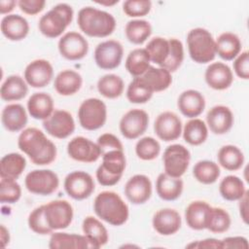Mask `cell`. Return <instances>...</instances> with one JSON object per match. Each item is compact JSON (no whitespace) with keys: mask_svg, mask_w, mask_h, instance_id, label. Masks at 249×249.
<instances>
[{"mask_svg":"<svg viewBox=\"0 0 249 249\" xmlns=\"http://www.w3.org/2000/svg\"><path fill=\"white\" fill-rule=\"evenodd\" d=\"M19 150L36 165L52 163L56 158V147L45 133L36 127L23 129L18 138Z\"/></svg>","mask_w":249,"mask_h":249,"instance_id":"cell-1","label":"cell"},{"mask_svg":"<svg viewBox=\"0 0 249 249\" xmlns=\"http://www.w3.org/2000/svg\"><path fill=\"white\" fill-rule=\"evenodd\" d=\"M77 23L83 33L96 38L111 35L117 25L115 18L110 13L90 6L84 7L79 11Z\"/></svg>","mask_w":249,"mask_h":249,"instance_id":"cell-2","label":"cell"},{"mask_svg":"<svg viewBox=\"0 0 249 249\" xmlns=\"http://www.w3.org/2000/svg\"><path fill=\"white\" fill-rule=\"evenodd\" d=\"M93 210L99 219L116 227L124 225L129 216L127 204L112 191L101 192L95 196Z\"/></svg>","mask_w":249,"mask_h":249,"instance_id":"cell-3","label":"cell"},{"mask_svg":"<svg viewBox=\"0 0 249 249\" xmlns=\"http://www.w3.org/2000/svg\"><path fill=\"white\" fill-rule=\"evenodd\" d=\"M73 16L74 11L70 5L58 3L40 18L38 22L39 31L47 38H57L72 22Z\"/></svg>","mask_w":249,"mask_h":249,"instance_id":"cell-4","label":"cell"},{"mask_svg":"<svg viewBox=\"0 0 249 249\" xmlns=\"http://www.w3.org/2000/svg\"><path fill=\"white\" fill-rule=\"evenodd\" d=\"M187 46L190 57L200 64L211 62L216 56L215 39L210 31L202 27H196L189 31Z\"/></svg>","mask_w":249,"mask_h":249,"instance_id":"cell-5","label":"cell"},{"mask_svg":"<svg viewBox=\"0 0 249 249\" xmlns=\"http://www.w3.org/2000/svg\"><path fill=\"white\" fill-rule=\"evenodd\" d=\"M78 119L81 126L87 130L102 127L107 120L106 104L95 97L85 99L78 109Z\"/></svg>","mask_w":249,"mask_h":249,"instance_id":"cell-6","label":"cell"},{"mask_svg":"<svg viewBox=\"0 0 249 249\" xmlns=\"http://www.w3.org/2000/svg\"><path fill=\"white\" fill-rule=\"evenodd\" d=\"M24 185L31 194L50 196L57 190L59 178L51 169H34L26 174Z\"/></svg>","mask_w":249,"mask_h":249,"instance_id":"cell-7","label":"cell"},{"mask_svg":"<svg viewBox=\"0 0 249 249\" xmlns=\"http://www.w3.org/2000/svg\"><path fill=\"white\" fill-rule=\"evenodd\" d=\"M191 160L190 151L181 144H172L165 148L162 156L164 173L181 178L187 171Z\"/></svg>","mask_w":249,"mask_h":249,"instance_id":"cell-8","label":"cell"},{"mask_svg":"<svg viewBox=\"0 0 249 249\" xmlns=\"http://www.w3.org/2000/svg\"><path fill=\"white\" fill-rule=\"evenodd\" d=\"M44 215L48 226L53 231L68 228L72 223L74 211L69 201L55 199L45 204Z\"/></svg>","mask_w":249,"mask_h":249,"instance_id":"cell-9","label":"cell"},{"mask_svg":"<svg viewBox=\"0 0 249 249\" xmlns=\"http://www.w3.org/2000/svg\"><path fill=\"white\" fill-rule=\"evenodd\" d=\"M63 187L70 197L76 200H83L91 196L95 184L90 174L86 171L76 170L65 177Z\"/></svg>","mask_w":249,"mask_h":249,"instance_id":"cell-10","label":"cell"},{"mask_svg":"<svg viewBox=\"0 0 249 249\" xmlns=\"http://www.w3.org/2000/svg\"><path fill=\"white\" fill-rule=\"evenodd\" d=\"M123 45L116 40H106L99 43L94 50V61L103 70L117 68L123 59Z\"/></svg>","mask_w":249,"mask_h":249,"instance_id":"cell-11","label":"cell"},{"mask_svg":"<svg viewBox=\"0 0 249 249\" xmlns=\"http://www.w3.org/2000/svg\"><path fill=\"white\" fill-rule=\"evenodd\" d=\"M149 115L142 109H131L120 120L119 128L122 135L126 139H137L147 130Z\"/></svg>","mask_w":249,"mask_h":249,"instance_id":"cell-12","label":"cell"},{"mask_svg":"<svg viewBox=\"0 0 249 249\" xmlns=\"http://www.w3.org/2000/svg\"><path fill=\"white\" fill-rule=\"evenodd\" d=\"M58 52L68 60H80L89 52L88 40L79 32L69 31L62 35L57 44Z\"/></svg>","mask_w":249,"mask_h":249,"instance_id":"cell-13","label":"cell"},{"mask_svg":"<svg viewBox=\"0 0 249 249\" xmlns=\"http://www.w3.org/2000/svg\"><path fill=\"white\" fill-rule=\"evenodd\" d=\"M42 124L48 134L58 139L69 137L75 130V121L66 110H54Z\"/></svg>","mask_w":249,"mask_h":249,"instance_id":"cell-14","label":"cell"},{"mask_svg":"<svg viewBox=\"0 0 249 249\" xmlns=\"http://www.w3.org/2000/svg\"><path fill=\"white\" fill-rule=\"evenodd\" d=\"M68 156L76 161L90 163L101 157L98 145L84 136H76L67 144Z\"/></svg>","mask_w":249,"mask_h":249,"instance_id":"cell-15","label":"cell"},{"mask_svg":"<svg viewBox=\"0 0 249 249\" xmlns=\"http://www.w3.org/2000/svg\"><path fill=\"white\" fill-rule=\"evenodd\" d=\"M182 121L177 114L171 111L160 113L154 124V130L157 136L165 142L178 139L182 134Z\"/></svg>","mask_w":249,"mask_h":249,"instance_id":"cell-16","label":"cell"},{"mask_svg":"<svg viewBox=\"0 0 249 249\" xmlns=\"http://www.w3.org/2000/svg\"><path fill=\"white\" fill-rule=\"evenodd\" d=\"M53 77V67L49 60L35 59L27 64L23 78L28 86L40 89L48 86Z\"/></svg>","mask_w":249,"mask_h":249,"instance_id":"cell-17","label":"cell"},{"mask_svg":"<svg viewBox=\"0 0 249 249\" xmlns=\"http://www.w3.org/2000/svg\"><path fill=\"white\" fill-rule=\"evenodd\" d=\"M152 182L144 174L133 175L124 186V195L133 204H143L148 201L152 196Z\"/></svg>","mask_w":249,"mask_h":249,"instance_id":"cell-18","label":"cell"},{"mask_svg":"<svg viewBox=\"0 0 249 249\" xmlns=\"http://www.w3.org/2000/svg\"><path fill=\"white\" fill-rule=\"evenodd\" d=\"M49 248L51 249H98L99 247L87 235L62 231L52 232Z\"/></svg>","mask_w":249,"mask_h":249,"instance_id":"cell-19","label":"cell"},{"mask_svg":"<svg viewBox=\"0 0 249 249\" xmlns=\"http://www.w3.org/2000/svg\"><path fill=\"white\" fill-rule=\"evenodd\" d=\"M233 114L225 105H216L206 114V125L214 134L222 135L229 132L233 125Z\"/></svg>","mask_w":249,"mask_h":249,"instance_id":"cell-20","label":"cell"},{"mask_svg":"<svg viewBox=\"0 0 249 249\" xmlns=\"http://www.w3.org/2000/svg\"><path fill=\"white\" fill-rule=\"evenodd\" d=\"M204 79L209 88L216 90H224L231 86L233 74L229 65L218 61L207 66Z\"/></svg>","mask_w":249,"mask_h":249,"instance_id":"cell-21","label":"cell"},{"mask_svg":"<svg viewBox=\"0 0 249 249\" xmlns=\"http://www.w3.org/2000/svg\"><path fill=\"white\" fill-rule=\"evenodd\" d=\"M154 230L160 235H172L176 233L182 225L181 216L178 211L172 208L158 210L152 220Z\"/></svg>","mask_w":249,"mask_h":249,"instance_id":"cell-22","label":"cell"},{"mask_svg":"<svg viewBox=\"0 0 249 249\" xmlns=\"http://www.w3.org/2000/svg\"><path fill=\"white\" fill-rule=\"evenodd\" d=\"M177 106L185 117L194 119L203 112L205 108V98L198 90L187 89L179 95Z\"/></svg>","mask_w":249,"mask_h":249,"instance_id":"cell-23","label":"cell"},{"mask_svg":"<svg viewBox=\"0 0 249 249\" xmlns=\"http://www.w3.org/2000/svg\"><path fill=\"white\" fill-rule=\"evenodd\" d=\"M2 34L10 41L23 40L29 32V23L25 18L11 14L5 16L0 23Z\"/></svg>","mask_w":249,"mask_h":249,"instance_id":"cell-24","label":"cell"},{"mask_svg":"<svg viewBox=\"0 0 249 249\" xmlns=\"http://www.w3.org/2000/svg\"><path fill=\"white\" fill-rule=\"evenodd\" d=\"M211 207L203 200L192 201L185 210V219L189 228L195 231L205 230Z\"/></svg>","mask_w":249,"mask_h":249,"instance_id":"cell-25","label":"cell"},{"mask_svg":"<svg viewBox=\"0 0 249 249\" xmlns=\"http://www.w3.org/2000/svg\"><path fill=\"white\" fill-rule=\"evenodd\" d=\"M28 121L27 113L24 107L18 103L6 105L1 113V122L3 126L11 131L18 132L24 128Z\"/></svg>","mask_w":249,"mask_h":249,"instance_id":"cell-26","label":"cell"},{"mask_svg":"<svg viewBox=\"0 0 249 249\" xmlns=\"http://www.w3.org/2000/svg\"><path fill=\"white\" fill-rule=\"evenodd\" d=\"M83 85V78L80 73L72 69L60 71L54 78L53 88L62 96L73 95L80 90Z\"/></svg>","mask_w":249,"mask_h":249,"instance_id":"cell-27","label":"cell"},{"mask_svg":"<svg viewBox=\"0 0 249 249\" xmlns=\"http://www.w3.org/2000/svg\"><path fill=\"white\" fill-rule=\"evenodd\" d=\"M184 183L181 178H175L162 172L159 174L156 181L158 196L166 201H173L179 198L183 193Z\"/></svg>","mask_w":249,"mask_h":249,"instance_id":"cell-28","label":"cell"},{"mask_svg":"<svg viewBox=\"0 0 249 249\" xmlns=\"http://www.w3.org/2000/svg\"><path fill=\"white\" fill-rule=\"evenodd\" d=\"M28 114L36 120H46L54 111L53 99L47 92H35L27 100Z\"/></svg>","mask_w":249,"mask_h":249,"instance_id":"cell-29","label":"cell"},{"mask_svg":"<svg viewBox=\"0 0 249 249\" xmlns=\"http://www.w3.org/2000/svg\"><path fill=\"white\" fill-rule=\"evenodd\" d=\"M216 54L224 60H233L241 52V41L232 32H224L215 40Z\"/></svg>","mask_w":249,"mask_h":249,"instance_id":"cell-30","label":"cell"},{"mask_svg":"<svg viewBox=\"0 0 249 249\" xmlns=\"http://www.w3.org/2000/svg\"><path fill=\"white\" fill-rule=\"evenodd\" d=\"M28 93V85L19 75H11L3 82L0 89V96L4 101H18Z\"/></svg>","mask_w":249,"mask_h":249,"instance_id":"cell-31","label":"cell"},{"mask_svg":"<svg viewBox=\"0 0 249 249\" xmlns=\"http://www.w3.org/2000/svg\"><path fill=\"white\" fill-rule=\"evenodd\" d=\"M26 167L25 158L18 153H10L0 160V177L17 180Z\"/></svg>","mask_w":249,"mask_h":249,"instance_id":"cell-32","label":"cell"},{"mask_svg":"<svg viewBox=\"0 0 249 249\" xmlns=\"http://www.w3.org/2000/svg\"><path fill=\"white\" fill-rule=\"evenodd\" d=\"M219 164L229 170L235 171L242 167L244 163L243 152L234 145H224L220 148L217 154Z\"/></svg>","mask_w":249,"mask_h":249,"instance_id":"cell-33","label":"cell"},{"mask_svg":"<svg viewBox=\"0 0 249 249\" xmlns=\"http://www.w3.org/2000/svg\"><path fill=\"white\" fill-rule=\"evenodd\" d=\"M184 140L193 146H198L205 142L208 137V127L206 124L197 118L187 122L182 129Z\"/></svg>","mask_w":249,"mask_h":249,"instance_id":"cell-34","label":"cell"},{"mask_svg":"<svg viewBox=\"0 0 249 249\" xmlns=\"http://www.w3.org/2000/svg\"><path fill=\"white\" fill-rule=\"evenodd\" d=\"M150 62L151 60L146 49L137 48L130 51L127 54L125 59V69L134 78L140 77L151 66Z\"/></svg>","mask_w":249,"mask_h":249,"instance_id":"cell-35","label":"cell"},{"mask_svg":"<svg viewBox=\"0 0 249 249\" xmlns=\"http://www.w3.org/2000/svg\"><path fill=\"white\" fill-rule=\"evenodd\" d=\"M141 77L150 86L154 92L165 90L172 83L171 73L162 67L150 66Z\"/></svg>","mask_w":249,"mask_h":249,"instance_id":"cell-36","label":"cell"},{"mask_svg":"<svg viewBox=\"0 0 249 249\" xmlns=\"http://www.w3.org/2000/svg\"><path fill=\"white\" fill-rule=\"evenodd\" d=\"M246 191L242 179L235 175H228L224 177L219 184V193L221 196L229 201L240 199Z\"/></svg>","mask_w":249,"mask_h":249,"instance_id":"cell-37","label":"cell"},{"mask_svg":"<svg viewBox=\"0 0 249 249\" xmlns=\"http://www.w3.org/2000/svg\"><path fill=\"white\" fill-rule=\"evenodd\" d=\"M82 230L91 241L99 248L108 242L109 235L105 226L95 217L87 216L82 223Z\"/></svg>","mask_w":249,"mask_h":249,"instance_id":"cell-38","label":"cell"},{"mask_svg":"<svg viewBox=\"0 0 249 249\" xmlns=\"http://www.w3.org/2000/svg\"><path fill=\"white\" fill-rule=\"evenodd\" d=\"M124 89V83L123 79L116 74H106L99 78L97 81L98 92L109 99L120 97Z\"/></svg>","mask_w":249,"mask_h":249,"instance_id":"cell-39","label":"cell"},{"mask_svg":"<svg viewBox=\"0 0 249 249\" xmlns=\"http://www.w3.org/2000/svg\"><path fill=\"white\" fill-rule=\"evenodd\" d=\"M124 34L130 43L141 45L151 36L152 26L145 19H132L125 24Z\"/></svg>","mask_w":249,"mask_h":249,"instance_id":"cell-40","label":"cell"},{"mask_svg":"<svg viewBox=\"0 0 249 249\" xmlns=\"http://www.w3.org/2000/svg\"><path fill=\"white\" fill-rule=\"evenodd\" d=\"M153 94V89L141 76L133 78L126 89V98L129 102L134 104H144L148 102Z\"/></svg>","mask_w":249,"mask_h":249,"instance_id":"cell-41","label":"cell"},{"mask_svg":"<svg viewBox=\"0 0 249 249\" xmlns=\"http://www.w3.org/2000/svg\"><path fill=\"white\" fill-rule=\"evenodd\" d=\"M221 170L219 165L208 160L197 161L193 167V175L201 184L210 185L215 183L220 177Z\"/></svg>","mask_w":249,"mask_h":249,"instance_id":"cell-42","label":"cell"},{"mask_svg":"<svg viewBox=\"0 0 249 249\" xmlns=\"http://www.w3.org/2000/svg\"><path fill=\"white\" fill-rule=\"evenodd\" d=\"M145 49L149 54L151 62H154L159 65V67H161L169 54V39L163 37H155L148 42Z\"/></svg>","mask_w":249,"mask_h":249,"instance_id":"cell-43","label":"cell"},{"mask_svg":"<svg viewBox=\"0 0 249 249\" xmlns=\"http://www.w3.org/2000/svg\"><path fill=\"white\" fill-rule=\"evenodd\" d=\"M101 166L109 173L113 175L123 176L125 169L126 160L124 150H113L109 151L102 156Z\"/></svg>","mask_w":249,"mask_h":249,"instance_id":"cell-44","label":"cell"},{"mask_svg":"<svg viewBox=\"0 0 249 249\" xmlns=\"http://www.w3.org/2000/svg\"><path fill=\"white\" fill-rule=\"evenodd\" d=\"M231 224V220L228 211L221 207H211L206 230L213 233H223L230 229Z\"/></svg>","mask_w":249,"mask_h":249,"instance_id":"cell-45","label":"cell"},{"mask_svg":"<svg viewBox=\"0 0 249 249\" xmlns=\"http://www.w3.org/2000/svg\"><path fill=\"white\" fill-rule=\"evenodd\" d=\"M160 153V144L151 136L140 138L135 145V154L142 160H153Z\"/></svg>","mask_w":249,"mask_h":249,"instance_id":"cell-46","label":"cell"},{"mask_svg":"<svg viewBox=\"0 0 249 249\" xmlns=\"http://www.w3.org/2000/svg\"><path fill=\"white\" fill-rule=\"evenodd\" d=\"M169 45L170 50L168 57L161 67L172 73L175 72L183 63L184 48L182 42L176 38L169 39Z\"/></svg>","mask_w":249,"mask_h":249,"instance_id":"cell-47","label":"cell"},{"mask_svg":"<svg viewBox=\"0 0 249 249\" xmlns=\"http://www.w3.org/2000/svg\"><path fill=\"white\" fill-rule=\"evenodd\" d=\"M21 196L20 185L14 179L1 178L0 181V201L2 203L12 204Z\"/></svg>","mask_w":249,"mask_h":249,"instance_id":"cell-48","label":"cell"},{"mask_svg":"<svg viewBox=\"0 0 249 249\" xmlns=\"http://www.w3.org/2000/svg\"><path fill=\"white\" fill-rule=\"evenodd\" d=\"M44 208H45V204L36 207L30 212L27 219L29 229L35 233H38L41 235H46L53 232V230L47 224V221L44 215Z\"/></svg>","mask_w":249,"mask_h":249,"instance_id":"cell-49","label":"cell"},{"mask_svg":"<svg viewBox=\"0 0 249 249\" xmlns=\"http://www.w3.org/2000/svg\"><path fill=\"white\" fill-rule=\"evenodd\" d=\"M151 8L150 0H126L123 3L124 13L130 18L144 17L150 13Z\"/></svg>","mask_w":249,"mask_h":249,"instance_id":"cell-50","label":"cell"},{"mask_svg":"<svg viewBox=\"0 0 249 249\" xmlns=\"http://www.w3.org/2000/svg\"><path fill=\"white\" fill-rule=\"evenodd\" d=\"M96 144L98 145L100 151H101V156L109 151L113 150H124L123 144L121 140L114 134L106 132L101 134L96 141Z\"/></svg>","mask_w":249,"mask_h":249,"instance_id":"cell-51","label":"cell"},{"mask_svg":"<svg viewBox=\"0 0 249 249\" xmlns=\"http://www.w3.org/2000/svg\"><path fill=\"white\" fill-rule=\"evenodd\" d=\"M233 71L235 75L243 80L249 79V53L247 51L241 52L232 62Z\"/></svg>","mask_w":249,"mask_h":249,"instance_id":"cell-52","label":"cell"},{"mask_svg":"<svg viewBox=\"0 0 249 249\" xmlns=\"http://www.w3.org/2000/svg\"><path fill=\"white\" fill-rule=\"evenodd\" d=\"M18 6L26 15L34 16L42 12L46 6L45 0H19Z\"/></svg>","mask_w":249,"mask_h":249,"instance_id":"cell-53","label":"cell"},{"mask_svg":"<svg viewBox=\"0 0 249 249\" xmlns=\"http://www.w3.org/2000/svg\"><path fill=\"white\" fill-rule=\"evenodd\" d=\"M95 175H96V179H97L98 183L104 187L114 186L117 183H119V181L122 178V176H120V175H113V174L107 172L101 165H99L97 167Z\"/></svg>","mask_w":249,"mask_h":249,"instance_id":"cell-54","label":"cell"},{"mask_svg":"<svg viewBox=\"0 0 249 249\" xmlns=\"http://www.w3.org/2000/svg\"><path fill=\"white\" fill-rule=\"evenodd\" d=\"M222 249H248V239L244 236H228L221 240Z\"/></svg>","mask_w":249,"mask_h":249,"instance_id":"cell-55","label":"cell"},{"mask_svg":"<svg viewBox=\"0 0 249 249\" xmlns=\"http://www.w3.org/2000/svg\"><path fill=\"white\" fill-rule=\"evenodd\" d=\"M187 248H197V249H201V248H213V249H222V243L221 240L216 239V238H205V239H201V240H196L193 241L189 244L186 245Z\"/></svg>","mask_w":249,"mask_h":249,"instance_id":"cell-56","label":"cell"},{"mask_svg":"<svg viewBox=\"0 0 249 249\" xmlns=\"http://www.w3.org/2000/svg\"><path fill=\"white\" fill-rule=\"evenodd\" d=\"M249 192L248 190L246 191V193L244 194V196L238 199L239 203H238V208H239V215L242 219V221L244 222V224H248V220H249V206H248V201H249V197H248Z\"/></svg>","mask_w":249,"mask_h":249,"instance_id":"cell-57","label":"cell"},{"mask_svg":"<svg viewBox=\"0 0 249 249\" xmlns=\"http://www.w3.org/2000/svg\"><path fill=\"white\" fill-rule=\"evenodd\" d=\"M16 5H18V2L15 0H0V14L9 15L15 9Z\"/></svg>","mask_w":249,"mask_h":249,"instance_id":"cell-58","label":"cell"},{"mask_svg":"<svg viewBox=\"0 0 249 249\" xmlns=\"http://www.w3.org/2000/svg\"><path fill=\"white\" fill-rule=\"evenodd\" d=\"M1 241L2 247H6L7 244H9L10 242V232L4 225H1Z\"/></svg>","mask_w":249,"mask_h":249,"instance_id":"cell-59","label":"cell"}]
</instances>
